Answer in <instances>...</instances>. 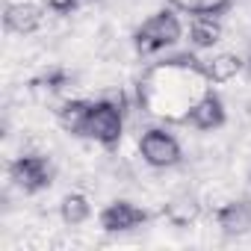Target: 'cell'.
Returning <instances> with one entry per match:
<instances>
[{"mask_svg":"<svg viewBox=\"0 0 251 251\" xmlns=\"http://www.w3.org/2000/svg\"><path fill=\"white\" fill-rule=\"evenodd\" d=\"M180 36H183L180 18L172 9H160L148 21H142V27L133 33V45L139 53H160V50L177 45Z\"/></svg>","mask_w":251,"mask_h":251,"instance_id":"1","label":"cell"},{"mask_svg":"<svg viewBox=\"0 0 251 251\" xmlns=\"http://www.w3.org/2000/svg\"><path fill=\"white\" fill-rule=\"evenodd\" d=\"M121 133H124L121 109H118L112 100H95V103L89 106V118H86L83 136L95 139V142L103 145V148H115V145L121 142Z\"/></svg>","mask_w":251,"mask_h":251,"instance_id":"2","label":"cell"},{"mask_svg":"<svg viewBox=\"0 0 251 251\" xmlns=\"http://www.w3.org/2000/svg\"><path fill=\"white\" fill-rule=\"evenodd\" d=\"M9 177L18 189H24L27 195H36L53 183V166L48 163V157L24 154V157L9 163Z\"/></svg>","mask_w":251,"mask_h":251,"instance_id":"3","label":"cell"},{"mask_svg":"<svg viewBox=\"0 0 251 251\" xmlns=\"http://www.w3.org/2000/svg\"><path fill=\"white\" fill-rule=\"evenodd\" d=\"M139 154L154 169H172L183 157L180 154V142L169 130H163V127H151V130H145L139 136Z\"/></svg>","mask_w":251,"mask_h":251,"instance_id":"4","label":"cell"},{"mask_svg":"<svg viewBox=\"0 0 251 251\" xmlns=\"http://www.w3.org/2000/svg\"><path fill=\"white\" fill-rule=\"evenodd\" d=\"M100 227L106 233H124V230H136L148 222V210L136 207L133 201H112L100 210L98 216Z\"/></svg>","mask_w":251,"mask_h":251,"instance_id":"5","label":"cell"},{"mask_svg":"<svg viewBox=\"0 0 251 251\" xmlns=\"http://www.w3.org/2000/svg\"><path fill=\"white\" fill-rule=\"evenodd\" d=\"M180 121L192 124L195 130H219L225 124V103H222V98L216 92L207 89V92H201L198 100L189 103V109L183 112Z\"/></svg>","mask_w":251,"mask_h":251,"instance_id":"6","label":"cell"},{"mask_svg":"<svg viewBox=\"0 0 251 251\" xmlns=\"http://www.w3.org/2000/svg\"><path fill=\"white\" fill-rule=\"evenodd\" d=\"M216 222L227 236H245L251 230V198L227 201L216 210Z\"/></svg>","mask_w":251,"mask_h":251,"instance_id":"7","label":"cell"},{"mask_svg":"<svg viewBox=\"0 0 251 251\" xmlns=\"http://www.w3.org/2000/svg\"><path fill=\"white\" fill-rule=\"evenodd\" d=\"M42 9L36 3H9L3 12V27L6 33H18V36H30L42 27Z\"/></svg>","mask_w":251,"mask_h":251,"instance_id":"8","label":"cell"},{"mask_svg":"<svg viewBox=\"0 0 251 251\" xmlns=\"http://www.w3.org/2000/svg\"><path fill=\"white\" fill-rule=\"evenodd\" d=\"M89 100H65V103H59V109H56V121L62 124V130H68V133H74V136H83V130H86V118H89Z\"/></svg>","mask_w":251,"mask_h":251,"instance_id":"9","label":"cell"},{"mask_svg":"<svg viewBox=\"0 0 251 251\" xmlns=\"http://www.w3.org/2000/svg\"><path fill=\"white\" fill-rule=\"evenodd\" d=\"M242 59L236 53H219L213 59H204V80L210 83H227L242 71Z\"/></svg>","mask_w":251,"mask_h":251,"instance_id":"10","label":"cell"},{"mask_svg":"<svg viewBox=\"0 0 251 251\" xmlns=\"http://www.w3.org/2000/svg\"><path fill=\"white\" fill-rule=\"evenodd\" d=\"M219 39H222V24H219V18H204V15H195V18H192V24H189V42H192V48L207 50V48H213Z\"/></svg>","mask_w":251,"mask_h":251,"instance_id":"11","label":"cell"},{"mask_svg":"<svg viewBox=\"0 0 251 251\" xmlns=\"http://www.w3.org/2000/svg\"><path fill=\"white\" fill-rule=\"evenodd\" d=\"M59 216H62V222H65V225L77 227V225L89 222V216H92V204H89V198H86V195L71 192V195H65V198H62V204H59Z\"/></svg>","mask_w":251,"mask_h":251,"instance_id":"12","label":"cell"},{"mask_svg":"<svg viewBox=\"0 0 251 251\" xmlns=\"http://www.w3.org/2000/svg\"><path fill=\"white\" fill-rule=\"evenodd\" d=\"M163 213H166V219H169L175 227H186L189 222H195V219H198L201 207H198V201H195V198H175Z\"/></svg>","mask_w":251,"mask_h":251,"instance_id":"13","label":"cell"},{"mask_svg":"<svg viewBox=\"0 0 251 251\" xmlns=\"http://www.w3.org/2000/svg\"><path fill=\"white\" fill-rule=\"evenodd\" d=\"M65 86H68V74H65L62 68H53V71H48V74H42V77H36V80L30 83L33 92H48V95H56V92H62Z\"/></svg>","mask_w":251,"mask_h":251,"instance_id":"14","label":"cell"},{"mask_svg":"<svg viewBox=\"0 0 251 251\" xmlns=\"http://www.w3.org/2000/svg\"><path fill=\"white\" fill-rule=\"evenodd\" d=\"M80 3H83V0H45V6L50 12H56V15H71Z\"/></svg>","mask_w":251,"mask_h":251,"instance_id":"15","label":"cell"},{"mask_svg":"<svg viewBox=\"0 0 251 251\" xmlns=\"http://www.w3.org/2000/svg\"><path fill=\"white\" fill-rule=\"evenodd\" d=\"M89 3H100V0H89Z\"/></svg>","mask_w":251,"mask_h":251,"instance_id":"16","label":"cell"},{"mask_svg":"<svg viewBox=\"0 0 251 251\" xmlns=\"http://www.w3.org/2000/svg\"><path fill=\"white\" fill-rule=\"evenodd\" d=\"M248 68H251V59H248Z\"/></svg>","mask_w":251,"mask_h":251,"instance_id":"17","label":"cell"}]
</instances>
